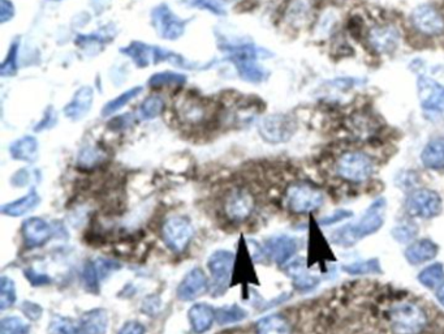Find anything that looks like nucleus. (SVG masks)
I'll return each mask as SVG.
<instances>
[{
  "instance_id": "obj_1",
  "label": "nucleus",
  "mask_w": 444,
  "mask_h": 334,
  "mask_svg": "<svg viewBox=\"0 0 444 334\" xmlns=\"http://www.w3.org/2000/svg\"><path fill=\"white\" fill-rule=\"evenodd\" d=\"M219 47L226 53L228 59L238 69L240 77L251 84H261L267 79L269 72L261 67L257 60L269 58L271 54L251 42L232 44L226 39L219 41Z\"/></svg>"
},
{
  "instance_id": "obj_2",
  "label": "nucleus",
  "mask_w": 444,
  "mask_h": 334,
  "mask_svg": "<svg viewBox=\"0 0 444 334\" xmlns=\"http://www.w3.org/2000/svg\"><path fill=\"white\" fill-rule=\"evenodd\" d=\"M120 51L128 58L132 59L133 63L139 68H145L151 64H158L160 62H168L173 66L184 69H206L213 66V64L202 66L200 63L189 62L180 54L173 53L171 50H166L160 46H151L139 41L129 44L128 46L123 47Z\"/></svg>"
},
{
  "instance_id": "obj_3",
  "label": "nucleus",
  "mask_w": 444,
  "mask_h": 334,
  "mask_svg": "<svg viewBox=\"0 0 444 334\" xmlns=\"http://www.w3.org/2000/svg\"><path fill=\"white\" fill-rule=\"evenodd\" d=\"M385 212L386 201L383 198H378L369 207L358 222L336 231L332 235L334 241L342 245H352L365 236L374 234L382 228L385 222Z\"/></svg>"
},
{
  "instance_id": "obj_4",
  "label": "nucleus",
  "mask_w": 444,
  "mask_h": 334,
  "mask_svg": "<svg viewBox=\"0 0 444 334\" xmlns=\"http://www.w3.org/2000/svg\"><path fill=\"white\" fill-rule=\"evenodd\" d=\"M389 324L396 334H420L427 324V317L417 304L403 301L391 308Z\"/></svg>"
},
{
  "instance_id": "obj_5",
  "label": "nucleus",
  "mask_w": 444,
  "mask_h": 334,
  "mask_svg": "<svg viewBox=\"0 0 444 334\" xmlns=\"http://www.w3.org/2000/svg\"><path fill=\"white\" fill-rule=\"evenodd\" d=\"M235 264V254L226 250H219L209 257L207 268L211 275L210 290L214 297H220L226 293Z\"/></svg>"
},
{
  "instance_id": "obj_6",
  "label": "nucleus",
  "mask_w": 444,
  "mask_h": 334,
  "mask_svg": "<svg viewBox=\"0 0 444 334\" xmlns=\"http://www.w3.org/2000/svg\"><path fill=\"white\" fill-rule=\"evenodd\" d=\"M374 173L373 160L363 151H348L338 161V174L354 183L367 180Z\"/></svg>"
},
{
  "instance_id": "obj_7",
  "label": "nucleus",
  "mask_w": 444,
  "mask_h": 334,
  "mask_svg": "<svg viewBox=\"0 0 444 334\" xmlns=\"http://www.w3.org/2000/svg\"><path fill=\"white\" fill-rule=\"evenodd\" d=\"M151 23L160 38L176 41L185 33L189 21L180 19L167 4L163 3L151 11Z\"/></svg>"
},
{
  "instance_id": "obj_8",
  "label": "nucleus",
  "mask_w": 444,
  "mask_h": 334,
  "mask_svg": "<svg viewBox=\"0 0 444 334\" xmlns=\"http://www.w3.org/2000/svg\"><path fill=\"white\" fill-rule=\"evenodd\" d=\"M287 205L295 213H309L323 205L325 196L318 188L307 183H296L287 189Z\"/></svg>"
},
{
  "instance_id": "obj_9",
  "label": "nucleus",
  "mask_w": 444,
  "mask_h": 334,
  "mask_svg": "<svg viewBox=\"0 0 444 334\" xmlns=\"http://www.w3.org/2000/svg\"><path fill=\"white\" fill-rule=\"evenodd\" d=\"M162 234L166 245L173 252L180 254L193 238V225L185 217L175 216L164 222Z\"/></svg>"
},
{
  "instance_id": "obj_10",
  "label": "nucleus",
  "mask_w": 444,
  "mask_h": 334,
  "mask_svg": "<svg viewBox=\"0 0 444 334\" xmlns=\"http://www.w3.org/2000/svg\"><path fill=\"white\" fill-rule=\"evenodd\" d=\"M407 210L410 216L418 219H430L438 217L443 210L441 196L432 189H416L407 200Z\"/></svg>"
},
{
  "instance_id": "obj_11",
  "label": "nucleus",
  "mask_w": 444,
  "mask_h": 334,
  "mask_svg": "<svg viewBox=\"0 0 444 334\" xmlns=\"http://www.w3.org/2000/svg\"><path fill=\"white\" fill-rule=\"evenodd\" d=\"M297 124L292 116L273 114L263 118L260 123V135L270 144H282L288 141L296 132Z\"/></svg>"
},
{
  "instance_id": "obj_12",
  "label": "nucleus",
  "mask_w": 444,
  "mask_h": 334,
  "mask_svg": "<svg viewBox=\"0 0 444 334\" xmlns=\"http://www.w3.org/2000/svg\"><path fill=\"white\" fill-rule=\"evenodd\" d=\"M410 23L418 33L427 37H438L444 33L443 15L429 4L414 8L410 15Z\"/></svg>"
},
{
  "instance_id": "obj_13",
  "label": "nucleus",
  "mask_w": 444,
  "mask_h": 334,
  "mask_svg": "<svg viewBox=\"0 0 444 334\" xmlns=\"http://www.w3.org/2000/svg\"><path fill=\"white\" fill-rule=\"evenodd\" d=\"M367 44L376 54H391L399 46L400 32L389 24L376 25L367 33Z\"/></svg>"
},
{
  "instance_id": "obj_14",
  "label": "nucleus",
  "mask_w": 444,
  "mask_h": 334,
  "mask_svg": "<svg viewBox=\"0 0 444 334\" xmlns=\"http://www.w3.org/2000/svg\"><path fill=\"white\" fill-rule=\"evenodd\" d=\"M253 210H254V198L251 196V192L244 188L231 191L224 200V212L231 221L242 222L251 217Z\"/></svg>"
},
{
  "instance_id": "obj_15",
  "label": "nucleus",
  "mask_w": 444,
  "mask_h": 334,
  "mask_svg": "<svg viewBox=\"0 0 444 334\" xmlns=\"http://www.w3.org/2000/svg\"><path fill=\"white\" fill-rule=\"evenodd\" d=\"M420 104L423 110L432 113L444 111V86L438 81L422 76L417 82Z\"/></svg>"
},
{
  "instance_id": "obj_16",
  "label": "nucleus",
  "mask_w": 444,
  "mask_h": 334,
  "mask_svg": "<svg viewBox=\"0 0 444 334\" xmlns=\"http://www.w3.org/2000/svg\"><path fill=\"white\" fill-rule=\"evenodd\" d=\"M209 288V281L201 268H193L182 278L176 290V295L182 301H191L201 297Z\"/></svg>"
},
{
  "instance_id": "obj_17",
  "label": "nucleus",
  "mask_w": 444,
  "mask_h": 334,
  "mask_svg": "<svg viewBox=\"0 0 444 334\" xmlns=\"http://www.w3.org/2000/svg\"><path fill=\"white\" fill-rule=\"evenodd\" d=\"M23 243L28 248H38L45 245L52 236V229L39 217L25 219L21 226Z\"/></svg>"
},
{
  "instance_id": "obj_18",
  "label": "nucleus",
  "mask_w": 444,
  "mask_h": 334,
  "mask_svg": "<svg viewBox=\"0 0 444 334\" xmlns=\"http://www.w3.org/2000/svg\"><path fill=\"white\" fill-rule=\"evenodd\" d=\"M297 250L296 241L289 236H275L263 245V254H267L278 264H285L291 260Z\"/></svg>"
},
{
  "instance_id": "obj_19",
  "label": "nucleus",
  "mask_w": 444,
  "mask_h": 334,
  "mask_svg": "<svg viewBox=\"0 0 444 334\" xmlns=\"http://www.w3.org/2000/svg\"><path fill=\"white\" fill-rule=\"evenodd\" d=\"M94 101V91L90 86H81L77 92L73 94L70 102L64 107L66 116L77 122L88 115L90 111L91 104Z\"/></svg>"
},
{
  "instance_id": "obj_20",
  "label": "nucleus",
  "mask_w": 444,
  "mask_h": 334,
  "mask_svg": "<svg viewBox=\"0 0 444 334\" xmlns=\"http://www.w3.org/2000/svg\"><path fill=\"white\" fill-rule=\"evenodd\" d=\"M176 113L186 124H200L206 119L207 107L198 98L188 97L176 104Z\"/></svg>"
},
{
  "instance_id": "obj_21",
  "label": "nucleus",
  "mask_w": 444,
  "mask_h": 334,
  "mask_svg": "<svg viewBox=\"0 0 444 334\" xmlns=\"http://www.w3.org/2000/svg\"><path fill=\"white\" fill-rule=\"evenodd\" d=\"M189 323L195 334H204L211 329L215 320V311L206 303H197L188 312Z\"/></svg>"
},
{
  "instance_id": "obj_22",
  "label": "nucleus",
  "mask_w": 444,
  "mask_h": 334,
  "mask_svg": "<svg viewBox=\"0 0 444 334\" xmlns=\"http://www.w3.org/2000/svg\"><path fill=\"white\" fill-rule=\"evenodd\" d=\"M39 204H41V196L38 195L35 188H32L25 196L20 197L8 204H4L1 207V213L8 217H21L26 213L35 210Z\"/></svg>"
},
{
  "instance_id": "obj_23",
  "label": "nucleus",
  "mask_w": 444,
  "mask_h": 334,
  "mask_svg": "<svg viewBox=\"0 0 444 334\" xmlns=\"http://www.w3.org/2000/svg\"><path fill=\"white\" fill-rule=\"evenodd\" d=\"M438 245L429 239H421L412 243L405 251V259L413 266L432 261L438 254Z\"/></svg>"
},
{
  "instance_id": "obj_24",
  "label": "nucleus",
  "mask_w": 444,
  "mask_h": 334,
  "mask_svg": "<svg viewBox=\"0 0 444 334\" xmlns=\"http://www.w3.org/2000/svg\"><path fill=\"white\" fill-rule=\"evenodd\" d=\"M38 141L33 136H23L12 142L10 154L16 161L35 162L38 158Z\"/></svg>"
},
{
  "instance_id": "obj_25",
  "label": "nucleus",
  "mask_w": 444,
  "mask_h": 334,
  "mask_svg": "<svg viewBox=\"0 0 444 334\" xmlns=\"http://www.w3.org/2000/svg\"><path fill=\"white\" fill-rule=\"evenodd\" d=\"M79 324L86 334H106L108 328V315L102 308H95L85 312Z\"/></svg>"
},
{
  "instance_id": "obj_26",
  "label": "nucleus",
  "mask_w": 444,
  "mask_h": 334,
  "mask_svg": "<svg viewBox=\"0 0 444 334\" xmlns=\"http://www.w3.org/2000/svg\"><path fill=\"white\" fill-rule=\"evenodd\" d=\"M421 162L426 169L441 170L444 167V138H434L421 153Z\"/></svg>"
},
{
  "instance_id": "obj_27",
  "label": "nucleus",
  "mask_w": 444,
  "mask_h": 334,
  "mask_svg": "<svg viewBox=\"0 0 444 334\" xmlns=\"http://www.w3.org/2000/svg\"><path fill=\"white\" fill-rule=\"evenodd\" d=\"M285 269L289 276L293 277V285L300 291H308L316 288L319 284L317 277L307 273L304 268V261L301 259L289 263Z\"/></svg>"
},
{
  "instance_id": "obj_28",
  "label": "nucleus",
  "mask_w": 444,
  "mask_h": 334,
  "mask_svg": "<svg viewBox=\"0 0 444 334\" xmlns=\"http://www.w3.org/2000/svg\"><path fill=\"white\" fill-rule=\"evenodd\" d=\"M257 334H291V325L280 315H270L255 325Z\"/></svg>"
},
{
  "instance_id": "obj_29",
  "label": "nucleus",
  "mask_w": 444,
  "mask_h": 334,
  "mask_svg": "<svg viewBox=\"0 0 444 334\" xmlns=\"http://www.w3.org/2000/svg\"><path fill=\"white\" fill-rule=\"evenodd\" d=\"M418 279L425 288H438L444 284V266L441 263H435L433 266L425 268L420 273Z\"/></svg>"
},
{
  "instance_id": "obj_30",
  "label": "nucleus",
  "mask_w": 444,
  "mask_h": 334,
  "mask_svg": "<svg viewBox=\"0 0 444 334\" xmlns=\"http://www.w3.org/2000/svg\"><path fill=\"white\" fill-rule=\"evenodd\" d=\"M141 92H142V86H135L126 92L122 93L120 95H117L116 98L111 100L110 102H107L103 106L102 115H114L115 113H117L119 110H122L124 106L129 104L132 100H135Z\"/></svg>"
},
{
  "instance_id": "obj_31",
  "label": "nucleus",
  "mask_w": 444,
  "mask_h": 334,
  "mask_svg": "<svg viewBox=\"0 0 444 334\" xmlns=\"http://www.w3.org/2000/svg\"><path fill=\"white\" fill-rule=\"evenodd\" d=\"M186 82V76L177 72H158L148 79V86L164 88V86H182Z\"/></svg>"
},
{
  "instance_id": "obj_32",
  "label": "nucleus",
  "mask_w": 444,
  "mask_h": 334,
  "mask_svg": "<svg viewBox=\"0 0 444 334\" xmlns=\"http://www.w3.org/2000/svg\"><path fill=\"white\" fill-rule=\"evenodd\" d=\"M248 312L238 304L222 307L215 312V320L219 325H229V324L240 323L245 320Z\"/></svg>"
},
{
  "instance_id": "obj_33",
  "label": "nucleus",
  "mask_w": 444,
  "mask_h": 334,
  "mask_svg": "<svg viewBox=\"0 0 444 334\" xmlns=\"http://www.w3.org/2000/svg\"><path fill=\"white\" fill-rule=\"evenodd\" d=\"M164 110V101L160 95H150L139 106V118L144 120H151L160 116Z\"/></svg>"
},
{
  "instance_id": "obj_34",
  "label": "nucleus",
  "mask_w": 444,
  "mask_h": 334,
  "mask_svg": "<svg viewBox=\"0 0 444 334\" xmlns=\"http://www.w3.org/2000/svg\"><path fill=\"white\" fill-rule=\"evenodd\" d=\"M17 299L15 282L10 277L3 276L0 279V310L6 311L12 307Z\"/></svg>"
},
{
  "instance_id": "obj_35",
  "label": "nucleus",
  "mask_w": 444,
  "mask_h": 334,
  "mask_svg": "<svg viewBox=\"0 0 444 334\" xmlns=\"http://www.w3.org/2000/svg\"><path fill=\"white\" fill-rule=\"evenodd\" d=\"M82 282L88 291H90L93 294H98L101 276H99L95 261L89 260L85 263L84 269H82Z\"/></svg>"
},
{
  "instance_id": "obj_36",
  "label": "nucleus",
  "mask_w": 444,
  "mask_h": 334,
  "mask_svg": "<svg viewBox=\"0 0 444 334\" xmlns=\"http://www.w3.org/2000/svg\"><path fill=\"white\" fill-rule=\"evenodd\" d=\"M106 154L102 149L94 145H86L79 153V165L81 167H94L104 161Z\"/></svg>"
},
{
  "instance_id": "obj_37",
  "label": "nucleus",
  "mask_w": 444,
  "mask_h": 334,
  "mask_svg": "<svg viewBox=\"0 0 444 334\" xmlns=\"http://www.w3.org/2000/svg\"><path fill=\"white\" fill-rule=\"evenodd\" d=\"M0 334H30V325L21 317L7 316L0 324Z\"/></svg>"
},
{
  "instance_id": "obj_38",
  "label": "nucleus",
  "mask_w": 444,
  "mask_h": 334,
  "mask_svg": "<svg viewBox=\"0 0 444 334\" xmlns=\"http://www.w3.org/2000/svg\"><path fill=\"white\" fill-rule=\"evenodd\" d=\"M19 50H20V42L15 39L12 42L10 51L7 57L4 59L1 67H0V73L1 76H13L17 71V58H19Z\"/></svg>"
},
{
  "instance_id": "obj_39",
  "label": "nucleus",
  "mask_w": 444,
  "mask_h": 334,
  "mask_svg": "<svg viewBox=\"0 0 444 334\" xmlns=\"http://www.w3.org/2000/svg\"><path fill=\"white\" fill-rule=\"evenodd\" d=\"M79 324H75L68 317L55 315L51 317V322L48 325V333L50 334H72L77 329Z\"/></svg>"
},
{
  "instance_id": "obj_40",
  "label": "nucleus",
  "mask_w": 444,
  "mask_h": 334,
  "mask_svg": "<svg viewBox=\"0 0 444 334\" xmlns=\"http://www.w3.org/2000/svg\"><path fill=\"white\" fill-rule=\"evenodd\" d=\"M344 270L351 275H369V273H380L382 269L376 260H365L357 261L351 266H344Z\"/></svg>"
},
{
  "instance_id": "obj_41",
  "label": "nucleus",
  "mask_w": 444,
  "mask_h": 334,
  "mask_svg": "<svg viewBox=\"0 0 444 334\" xmlns=\"http://www.w3.org/2000/svg\"><path fill=\"white\" fill-rule=\"evenodd\" d=\"M182 3H184L188 7L200 8L202 11L210 12V13L219 15V16L226 15V12L222 8V6L218 4L217 1H214V0H182Z\"/></svg>"
},
{
  "instance_id": "obj_42",
  "label": "nucleus",
  "mask_w": 444,
  "mask_h": 334,
  "mask_svg": "<svg viewBox=\"0 0 444 334\" xmlns=\"http://www.w3.org/2000/svg\"><path fill=\"white\" fill-rule=\"evenodd\" d=\"M107 32L106 33H99L97 32L95 35H79L76 42L77 45L81 47L94 46V45H103L106 44V41H110L111 37H107Z\"/></svg>"
},
{
  "instance_id": "obj_43",
  "label": "nucleus",
  "mask_w": 444,
  "mask_h": 334,
  "mask_svg": "<svg viewBox=\"0 0 444 334\" xmlns=\"http://www.w3.org/2000/svg\"><path fill=\"white\" fill-rule=\"evenodd\" d=\"M97 264V268H98V272H99V276H101V279H106L107 277L110 276L111 273H114L116 270H119L122 266L115 261V260H111V259H98L95 261Z\"/></svg>"
},
{
  "instance_id": "obj_44",
  "label": "nucleus",
  "mask_w": 444,
  "mask_h": 334,
  "mask_svg": "<svg viewBox=\"0 0 444 334\" xmlns=\"http://www.w3.org/2000/svg\"><path fill=\"white\" fill-rule=\"evenodd\" d=\"M20 308L23 312V315L32 322L39 320L41 316H42V312H44L42 307L39 304H37L35 301H28V300L23 301Z\"/></svg>"
},
{
  "instance_id": "obj_45",
  "label": "nucleus",
  "mask_w": 444,
  "mask_h": 334,
  "mask_svg": "<svg viewBox=\"0 0 444 334\" xmlns=\"http://www.w3.org/2000/svg\"><path fill=\"white\" fill-rule=\"evenodd\" d=\"M25 277L28 278V281L32 286H46V285L51 284L50 277L47 275L38 273V272H35V269H30V268L25 269Z\"/></svg>"
},
{
  "instance_id": "obj_46",
  "label": "nucleus",
  "mask_w": 444,
  "mask_h": 334,
  "mask_svg": "<svg viewBox=\"0 0 444 334\" xmlns=\"http://www.w3.org/2000/svg\"><path fill=\"white\" fill-rule=\"evenodd\" d=\"M57 116L55 110L52 107H48L45 111V115L42 118V120L37 124V127L35 128L37 132H41V131H45V129H48V128L54 127L57 124Z\"/></svg>"
},
{
  "instance_id": "obj_47",
  "label": "nucleus",
  "mask_w": 444,
  "mask_h": 334,
  "mask_svg": "<svg viewBox=\"0 0 444 334\" xmlns=\"http://www.w3.org/2000/svg\"><path fill=\"white\" fill-rule=\"evenodd\" d=\"M32 180H33V171H30L28 169H23V170H19L12 176L11 183L15 187H23V185H29Z\"/></svg>"
},
{
  "instance_id": "obj_48",
  "label": "nucleus",
  "mask_w": 444,
  "mask_h": 334,
  "mask_svg": "<svg viewBox=\"0 0 444 334\" xmlns=\"http://www.w3.org/2000/svg\"><path fill=\"white\" fill-rule=\"evenodd\" d=\"M160 307H162V301L157 295L148 297L146 299L144 300V304H142V310L148 315H158Z\"/></svg>"
},
{
  "instance_id": "obj_49",
  "label": "nucleus",
  "mask_w": 444,
  "mask_h": 334,
  "mask_svg": "<svg viewBox=\"0 0 444 334\" xmlns=\"http://www.w3.org/2000/svg\"><path fill=\"white\" fill-rule=\"evenodd\" d=\"M15 16V7L10 0H0V21L8 23Z\"/></svg>"
},
{
  "instance_id": "obj_50",
  "label": "nucleus",
  "mask_w": 444,
  "mask_h": 334,
  "mask_svg": "<svg viewBox=\"0 0 444 334\" xmlns=\"http://www.w3.org/2000/svg\"><path fill=\"white\" fill-rule=\"evenodd\" d=\"M146 333V329L145 326L138 322H129L126 323L122 331L119 332V334H145Z\"/></svg>"
},
{
  "instance_id": "obj_51",
  "label": "nucleus",
  "mask_w": 444,
  "mask_h": 334,
  "mask_svg": "<svg viewBox=\"0 0 444 334\" xmlns=\"http://www.w3.org/2000/svg\"><path fill=\"white\" fill-rule=\"evenodd\" d=\"M351 216H352L351 212L338 210V212H335L331 217H327V219H325V221H322V223H323V225H331V223H335V222H338V221H340V219H345V217H351Z\"/></svg>"
},
{
  "instance_id": "obj_52",
  "label": "nucleus",
  "mask_w": 444,
  "mask_h": 334,
  "mask_svg": "<svg viewBox=\"0 0 444 334\" xmlns=\"http://www.w3.org/2000/svg\"><path fill=\"white\" fill-rule=\"evenodd\" d=\"M435 295H436V299L439 300V303H441L442 306H444V284L442 286L436 288Z\"/></svg>"
},
{
  "instance_id": "obj_53",
  "label": "nucleus",
  "mask_w": 444,
  "mask_h": 334,
  "mask_svg": "<svg viewBox=\"0 0 444 334\" xmlns=\"http://www.w3.org/2000/svg\"><path fill=\"white\" fill-rule=\"evenodd\" d=\"M72 334H86V333H85V331H84V329L81 328L80 324H79V326H77V329H76V331H75V332H73V333Z\"/></svg>"
},
{
  "instance_id": "obj_54",
  "label": "nucleus",
  "mask_w": 444,
  "mask_h": 334,
  "mask_svg": "<svg viewBox=\"0 0 444 334\" xmlns=\"http://www.w3.org/2000/svg\"><path fill=\"white\" fill-rule=\"evenodd\" d=\"M52 1H61V0H52Z\"/></svg>"
},
{
  "instance_id": "obj_55",
  "label": "nucleus",
  "mask_w": 444,
  "mask_h": 334,
  "mask_svg": "<svg viewBox=\"0 0 444 334\" xmlns=\"http://www.w3.org/2000/svg\"><path fill=\"white\" fill-rule=\"evenodd\" d=\"M226 1H233V0H226Z\"/></svg>"
}]
</instances>
